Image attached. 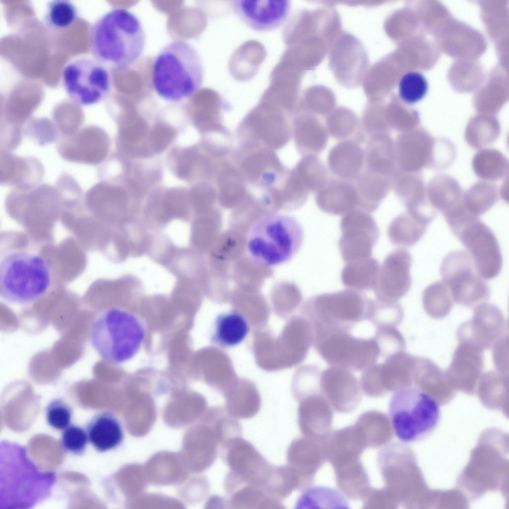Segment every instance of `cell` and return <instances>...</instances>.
<instances>
[{"instance_id": "cell-14", "label": "cell", "mask_w": 509, "mask_h": 509, "mask_svg": "<svg viewBox=\"0 0 509 509\" xmlns=\"http://www.w3.org/2000/svg\"><path fill=\"white\" fill-rule=\"evenodd\" d=\"M221 454L229 468L228 473L234 479L258 487L264 491L273 465L253 444L242 436L238 437L225 446Z\"/></svg>"}, {"instance_id": "cell-21", "label": "cell", "mask_w": 509, "mask_h": 509, "mask_svg": "<svg viewBox=\"0 0 509 509\" xmlns=\"http://www.w3.org/2000/svg\"><path fill=\"white\" fill-rule=\"evenodd\" d=\"M504 320L495 306L483 303L476 306L472 319L461 326L458 332L460 341L472 343L481 349L490 348L502 335Z\"/></svg>"}, {"instance_id": "cell-31", "label": "cell", "mask_w": 509, "mask_h": 509, "mask_svg": "<svg viewBox=\"0 0 509 509\" xmlns=\"http://www.w3.org/2000/svg\"><path fill=\"white\" fill-rule=\"evenodd\" d=\"M372 137L366 155L368 170L389 177L395 175L397 164L395 143L387 134Z\"/></svg>"}, {"instance_id": "cell-22", "label": "cell", "mask_w": 509, "mask_h": 509, "mask_svg": "<svg viewBox=\"0 0 509 509\" xmlns=\"http://www.w3.org/2000/svg\"><path fill=\"white\" fill-rule=\"evenodd\" d=\"M434 142L430 135L421 128L403 132L395 143L397 164L400 169L408 173L429 165Z\"/></svg>"}, {"instance_id": "cell-44", "label": "cell", "mask_w": 509, "mask_h": 509, "mask_svg": "<svg viewBox=\"0 0 509 509\" xmlns=\"http://www.w3.org/2000/svg\"><path fill=\"white\" fill-rule=\"evenodd\" d=\"M45 413L46 422L51 427L63 430L71 424L73 412L64 400L55 398L48 403Z\"/></svg>"}, {"instance_id": "cell-46", "label": "cell", "mask_w": 509, "mask_h": 509, "mask_svg": "<svg viewBox=\"0 0 509 509\" xmlns=\"http://www.w3.org/2000/svg\"><path fill=\"white\" fill-rule=\"evenodd\" d=\"M494 187L488 189L473 191L472 189L463 195L464 203L467 209L473 215L479 217L487 212L497 201V194Z\"/></svg>"}, {"instance_id": "cell-25", "label": "cell", "mask_w": 509, "mask_h": 509, "mask_svg": "<svg viewBox=\"0 0 509 509\" xmlns=\"http://www.w3.org/2000/svg\"><path fill=\"white\" fill-rule=\"evenodd\" d=\"M85 430L88 441L100 452L116 448L124 438L119 422L108 412H101L93 416L87 423Z\"/></svg>"}, {"instance_id": "cell-27", "label": "cell", "mask_w": 509, "mask_h": 509, "mask_svg": "<svg viewBox=\"0 0 509 509\" xmlns=\"http://www.w3.org/2000/svg\"><path fill=\"white\" fill-rule=\"evenodd\" d=\"M316 455L314 444L308 436L295 439L287 449L286 465L297 478L300 489L310 482L315 468Z\"/></svg>"}, {"instance_id": "cell-3", "label": "cell", "mask_w": 509, "mask_h": 509, "mask_svg": "<svg viewBox=\"0 0 509 509\" xmlns=\"http://www.w3.org/2000/svg\"><path fill=\"white\" fill-rule=\"evenodd\" d=\"M52 282L48 260L34 251L16 248L1 252L0 296L12 304L25 305L41 298Z\"/></svg>"}, {"instance_id": "cell-11", "label": "cell", "mask_w": 509, "mask_h": 509, "mask_svg": "<svg viewBox=\"0 0 509 509\" xmlns=\"http://www.w3.org/2000/svg\"><path fill=\"white\" fill-rule=\"evenodd\" d=\"M474 268L470 256L463 251L448 254L440 268L442 281L450 289L454 301L469 307L483 303L490 295L489 285Z\"/></svg>"}, {"instance_id": "cell-9", "label": "cell", "mask_w": 509, "mask_h": 509, "mask_svg": "<svg viewBox=\"0 0 509 509\" xmlns=\"http://www.w3.org/2000/svg\"><path fill=\"white\" fill-rule=\"evenodd\" d=\"M314 346L331 366L363 371L375 363L379 350L373 337H355L351 332L333 331L315 336Z\"/></svg>"}, {"instance_id": "cell-48", "label": "cell", "mask_w": 509, "mask_h": 509, "mask_svg": "<svg viewBox=\"0 0 509 509\" xmlns=\"http://www.w3.org/2000/svg\"><path fill=\"white\" fill-rule=\"evenodd\" d=\"M52 123L46 118H35L30 121L26 133L39 144L52 142L56 138L57 130Z\"/></svg>"}, {"instance_id": "cell-15", "label": "cell", "mask_w": 509, "mask_h": 509, "mask_svg": "<svg viewBox=\"0 0 509 509\" xmlns=\"http://www.w3.org/2000/svg\"><path fill=\"white\" fill-rule=\"evenodd\" d=\"M232 158L247 184L264 191L279 186L289 170L275 151L265 147L247 152L235 150Z\"/></svg>"}, {"instance_id": "cell-30", "label": "cell", "mask_w": 509, "mask_h": 509, "mask_svg": "<svg viewBox=\"0 0 509 509\" xmlns=\"http://www.w3.org/2000/svg\"><path fill=\"white\" fill-rule=\"evenodd\" d=\"M249 330L244 317L238 311L232 310L216 317L211 339L222 347H231L241 343Z\"/></svg>"}, {"instance_id": "cell-40", "label": "cell", "mask_w": 509, "mask_h": 509, "mask_svg": "<svg viewBox=\"0 0 509 509\" xmlns=\"http://www.w3.org/2000/svg\"><path fill=\"white\" fill-rule=\"evenodd\" d=\"M77 16V8L71 2L56 0L50 1L47 4L44 20L49 28L54 30H61L71 26Z\"/></svg>"}, {"instance_id": "cell-13", "label": "cell", "mask_w": 509, "mask_h": 509, "mask_svg": "<svg viewBox=\"0 0 509 509\" xmlns=\"http://www.w3.org/2000/svg\"><path fill=\"white\" fill-rule=\"evenodd\" d=\"M453 234L468 251L476 270L484 279H492L500 273L502 256L497 238L490 228L475 218Z\"/></svg>"}, {"instance_id": "cell-1", "label": "cell", "mask_w": 509, "mask_h": 509, "mask_svg": "<svg viewBox=\"0 0 509 509\" xmlns=\"http://www.w3.org/2000/svg\"><path fill=\"white\" fill-rule=\"evenodd\" d=\"M146 36L139 19L123 8L112 9L92 24L89 45L93 59L106 68L125 70L144 50Z\"/></svg>"}, {"instance_id": "cell-49", "label": "cell", "mask_w": 509, "mask_h": 509, "mask_svg": "<svg viewBox=\"0 0 509 509\" xmlns=\"http://www.w3.org/2000/svg\"><path fill=\"white\" fill-rule=\"evenodd\" d=\"M148 127L141 121L122 123L120 134L122 139L130 145L139 143L147 136Z\"/></svg>"}, {"instance_id": "cell-39", "label": "cell", "mask_w": 509, "mask_h": 509, "mask_svg": "<svg viewBox=\"0 0 509 509\" xmlns=\"http://www.w3.org/2000/svg\"><path fill=\"white\" fill-rule=\"evenodd\" d=\"M293 170L309 191H318L327 182L325 167L315 155L304 156Z\"/></svg>"}, {"instance_id": "cell-4", "label": "cell", "mask_w": 509, "mask_h": 509, "mask_svg": "<svg viewBox=\"0 0 509 509\" xmlns=\"http://www.w3.org/2000/svg\"><path fill=\"white\" fill-rule=\"evenodd\" d=\"M303 230L293 216L278 212L264 214L250 227L246 248L258 263L276 266L289 261L300 250Z\"/></svg>"}, {"instance_id": "cell-10", "label": "cell", "mask_w": 509, "mask_h": 509, "mask_svg": "<svg viewBox=\"0 0 509 509\" xmlns=\"http://www.w3.org/2000/svg\"><path fill=\"white\" fill-rule=\"evenodd\" d=\"M62 80L69 97L80 106L100 102L111 89L107 68L94 59L81 58L71 61L64 67Z\"/></svg>"}, {"instance_id": "cell-42", "label": "cell", "mask_w": 509, "mask_h": 509, "mask_svg": "<svg viewBox=\"0 0 509 509\" xmlns=\"http://www.w3.org/2000/svg\"><path fill=\"white\" fill-rule=\"evenodd\" d=\"M427 82L424 76L417 72L405 74L398 85L401 99L408 104H413L422 99L427 93Z\"/></svg>"}, {"instance_id": "cell-35", "label": "cell", "mask_w": 509, "mask_h": 509, "mask_svg": "<svg viewBox=\"0 0 509 509\" xmlns=\"http://www.w3.org/2000/svg\"><path fill=\"white\" fill-rule=\"evenodd\" d=\"M427 199L436 210L444 215L463 202V195L454 179L440 175L433 179L429 184Z\"/></svg>"}, {"instance_id": "cell-29", "label": "cell", "mask_w": 509, "mask_h": 509, "mask_svg": "<svg viewBox=\"0 0 509 509\" xmlns=\"http://www.w3.org/2000/svg\"><path fill=\"white\" fill-rule=\"evenodd\" d=\"M380 266L372 256L346 262L341 272L342 283L348 289L360 292L373 289Z\"/></svg>"}, {"instance_id": "cell-33", "label": "cell", "mask_w": 509, "mask_h": 509, "mask_svg": "<svg viewBox=\"0 0 509 509\" xmlns=\"http://www.w3.org/2000/svg\"><path fill=\"white\" fill-rule=\"evenodd\" d=\"M292 136L299 152L303 155L320 152L327 142L326 130L321 123L305 118H297L292 123Z\"/></svg>"}, {"instance_id": "cell-23", "label": "cell", "mask_w": 509, "mask_h": 509, "mask_svg": "<svg viewBox=\"0 0 509 509\" xmlns=\"http://www.w3.org/2000/svg\"><path fill=\"white\" fill-rule=\"evenodd\" d=\"M483 349L465 341H460L450 365L445 372L451 386L459 388L478 386L483 366Z\"/></svg>"}, {"instance_id": "cell-16", "label": "cell", "mask_w": 509, "mask_h": 509, "mask_svg": "<svg viewBox=\"0 0 509 509\" xmlns=\"http://www.w3.org/2000/svg\"><path fill=\"white\" fill-rule=\"evenodd\" d=\"M340 228L339 246L345 262L371 256L379 229L369 212L357 208L348 212L341 218Z\"/></svg>"}, {"instance_id": "cell-8", "label": "cell", "mask_w": 509, "mask_h": 509, "mask_svg": "<svg viewBox=\"0 0 509 509\" xmlns=\"http://www.w3.org/2000/svg\"><path fill=\"white\" fill-rule=\"evenodd\" d=\"M368 300L361 292L350 289L313 297L306 304L305 310L314 334L351 332L356 324L366 320Z\"/></svg>"}, {"instance_id": "cell-17", "label": "cell", "mask_w": 509, "mask_h": 509, "mask_svg": "<svg viewBox=\"0 0 509 509\" xmlns=\"http://www.w3.org/2000/svg\"><path fill=\"white\" fill-rule=\"evenodd\" d=\"M412 263L411 254L404 249H396L386 256L373 289L377 299L397 302L408 293L412 285Z\"/></svg>"}, {"instance_id": "cell-36", "label": "cell", "mask_w": 509, "mask_h": 509, "mask_svg": "<svg viewBox=\"0 0 509 509\" xmlns=\"http://www.w3.org/2000/svg\"><path fill=\"white\" fill-rule=\"evenodd\" d=\"M427 226L428 224L407 212L391 221L388 228V237L395 245L411 247L423 237Z\"/></svg>"}, {"instance_id": "cell-45", "label": "cell", "mask_w": 509, "mask_h": 509, "mask_svg": "<svg viewBox=\"0 0 509 509\" xmlns=\"http://www.w3.org/2000/svg\"><path fill=\"white\" fill-rule=\"evenodd\" d=\"M477 154L474 160V169L476 173L484 178L499 177V170L505 168V159L501 154L492 150H486Z\"/></svg>"}, {"instance_id": "cell-2", "label": "cell", "mask_w": 509, "mask_h": 509, "mask_svg": "<svg viewBox=\"0 0 509 509\" xmlns=\"http://www.w3.org/2000/svg\"><path fill=\"white\" fill-rule=\"evenodd\" d=\"M204 75L197 50L187 42L177 40L167 44L156 57L152 83L161 98L176 102L194 95L201 86Z\"/></svg>"}, {"instance_id": "cell-38", "label": "cell", "mask_w": 509, "mask_h": 509, "mask_svg": "<svg viewBox=\"0 0 509 509\" xmlns=\"http://www.w3.org/2000/svg\"><path fill=\"white\" fill-rule=\"evenodd\" d=\"M404 311L397 302H386L369 299L366 309V320L376 328L383 326L396 327L402 322Z\"/></svg>"}, {"instance_id": "cell-5", "label": "cell", "mask_w": 509, "mask_h": 509, "mask_svg": "<svg viewBox=\"0 0 509 509\" xmlns=\"http://www.w3.org/2000/svg\"><path fill=\"white\" fill-rule=\"evenodd\" d=\"M141 320L128 311L111 308L96 316L89 329L90 343L100 358L111 364L132 359L145 337Z\"/></svg>"}, {"instance_id": "cell-26", "label": "cell", "mask_w": 509, "mask_h": 509, "mask_svg": "<svg viewBox=\"0 0 509 509\" xmlns=\"http://www.w3.org/2000/svg\"><path fill=\"white\" fill-rule=\"evenodd\" d=\"M316 201L323 211L335 215H344L357 207L355 187L346 181L327 182L319 190Z\"/></svg>"}, {"instance_id": "cell-18", "label": "cell", "mask_w": 509, "mask_h": 509, "mask_svg": "<svg viewBox=\"0 0 509 509\" xmlns=\"http://www.w3.org/2000/svg\"><path fill=\"white\" fill-rule=\"evenodd\" d=\"M109 145L108 137L102 129L88 126L64 136L59 142L58 151L67 161L96 165L105 158Z\"/></svg>"}, {"instance_id": "cell-43", "label": "cell", "mask_w": 509, "mask_h": 509, "mask_svg": "<svg viewBox=\"0 0 509 509\" xmlns=\"http://www.w3.org/2000/svg\"><path fill=\"white\" fill-rule=\"evenodd\" d=\"M373 338L378 345L380 356L384 359L397 352L404 351L405 349L404 338L396 327L377 328Z\"/></svg>"}, {"instance_id": "cell-20", "label": "cell", "mask_w": 509, "mask_h": 509, "mask_svg": "<svg viewBox=\"0 0 509 509\" xmlns=\"http://www.w3.org/2000/svg\"><path fill=\"white\" fill-rule=\"evenodd\" d=\"M322 392L337 410L345 411L355 408L361 400L359 382L351 370L331 366L322 371Z\"/></svg>"}, {"instance_id": "cell-24", "label": "cell", "mask_w": 509, "mask_h": 509, "mask_svg": "<svg viewBox=\"0 0 509 509\" xmlns=\"http://www.w3.org/2000/svg\"><path fill=\"white\" fill-rule=\"evenodd\" d=\"M417 357L400 351L384 359L383 363H374L378 383L383 395L389 392L410 387Z\"/></svg>"}, {"instance_id": "cell-50", "label": "cell", "mask_w": 509, "mask_h": 509, "mask_svg": "<svg viewBox=\"0 0 509 509\" xmlns=\"http://www.w3.org/2000/svg\"><path fill=\"white\" fill-rule=\"evenodd\" d=\"M172 129L164 124H159L152 130L149 141L152 149L157 151L165 149L171 141L173 137Z\"/></svg>"}, {"instance_id": "cell-12", "label": "cell", "mask_w": 509, "mask_h": 509, "mask_svg": "<svg viewBox=\"0 0 509 509\" xmlns=\"http://www.w3.org/2000/svg\"><path fill=\"white\" fill-rule=\"evenodd\" d=\"M260 109L251 112L238 125V149L248 151L265 147L275 151L290 140L292 125L287 118L277 111Z\"/></svg>"}, {"instance_id": "cell-41", "label": "cell", "mask_w": 509, "mask_h": 509, "mask_svg": "<svg viewBox=\"0 0 509 509\" xmlns=\"http://www.w3.org/2000/svg\"><path fill=\"white\" fill-rule=\"evenodd\" d=\"M304 491L299 498L298 508H318L319 506H343L348 508V504L343 497L337 491L329 488L315 487Z\"/></svg>"}, {"instance_id": "cell-32", "label": "cell", "mask_w": 509, "mask_h": 509, "mask_svg": "<svg viewBox=\"0 0 509 509\" xmlns=\"http://www.w3.org/2000/svg\"><path fill=\"white\" fill-rule=\"evenodd\" d=\"M356 184L357 209L370 212L378 208L387 195L390 181L389 177L368 170L357 177Z\"/></svg>"}, {"instance_id": "cell-28", "label": "cell", "mask_w": 509, "mask_h": 509, "mask_svg": "<svg viewBox=\"0 0 509 509\" xmlns=\"http://www.w3.org/2000/svg\"><path fill=\"white\" fill-rule=\"evenodd\" d=\"M225 488L232 509H283L281 501L269 497L262 489L251 484L238 483Z\"/></svg>"}, {"instance_id": "cell-47", "label": "cell", "mask_w": 509, "mask_h": 509, "mask_svg": "<svg viewBox=\"0 0 509 509\" xmlns=\"http://www.w3.org/2000/svg\"><path fill=\"white\" fill-rule=\"evenodd\" d=\"M62 431L60 440L62 449L75 455L83 454L88 441L86 430L78 425L70 424Z\"/></svg>"}, {"instance_id": "cell-34", "label": "cell", "mask_w": 509, "mask_h": 509, "mask_svg": "<svg viewBox=\"0 0 509 509\" xmlns=\"http://www.w3.org/2000/svg\"><path fill=\"white\" fill-rule=\"evenodd\" d=\"M363 157V152L357 144L345 141L332 149L328 161L334 173L343 179H349L356 177Z\"/></svg>"}, {"instance_id": "cell-7", "label": "cell", "mask_w": 509, "mask_h": 509, "mask_svg": "<svg viewBox=\"0 0 509 509\" xmlns=\"http://www.w3.org/2000/svg\"><path fill=\"white\" fill-rule=\"evenodd\" d=\"M389 412L393 431L404 442L427 436L436 427L440 417L436 401L416 387L396 391L390 399Z\"/></svg>"}, {"instance_id": "cell-37", "label": "cell", "mask_w": 509, "mask_h": 509, "mask_svg": "<svg viewBox=\"0 0 509 509\" xmlns=\"http://www.w3.org/2000/svg\"><path fill=\"white\" fill-rule=\"evenodd\" d=\"M453 302L450 289L442 281L430 284L423 294L424 308L433 318L446 316L451 309Z\"/></svg>"}, {"instance_id": "cell-6", "label": "cell", "mask_w": 509, "mask_h": 509, "mask_svg": "<svg viewBox=\"0 0 509 509\" xmlns=\"http://www.w3.org/2000/svg\"><path fill=\"white\" fill-rule=\"evenodd\" d=\"M12 459L4 455V476L0 478V498L12 508H30L47 498L55 476L43 473L27 458L25 449L10 442Z\"/></svg>"}, {"instance_id": "cell-19", "label": "cell", "mask_w": 509, "mask_h": 509, "mask_svg": "<svg viewBox=\"0 0 509 509\" xmlns=\"http://www.w3.org/2000/svg\"><path fill=\"white\" fill-rule=\"evenodd\" d=\"M231 7L248 27L257 32H269L286 21L291 4L288 0H237L232 2Z\"/></svg>"}]
</instances>
